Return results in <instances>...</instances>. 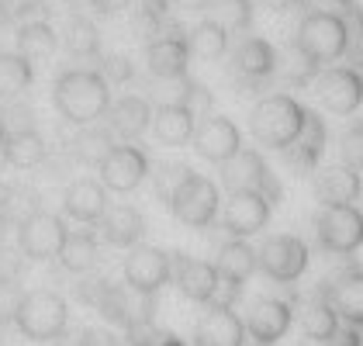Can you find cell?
I'll return each mask as SVG.
<instances>
[{
    "label": "cell",
    "instance_id": "cell-29",
    "mask_svg": "<svg viewBox=\"0 0 363 346\" xmlns=\"http://www.w3.org/2000/svg\"><path fill=\"white\" fill-rule=\"evenodd\" d=\"M218 274L222 277H232V281H239V284H246L252 274H256V250H252L246 239H232V242H225L222 250H218Z\"/></svg>",
    "mask_w": 363,
    "mask_h": 346
},
{
    "label": "cell",
    "instance_id": "cell-10",
    "mask_svg": "<svg viewBox=\"0 0 363 346\" xmlns=\"http://www.w3.org/2000/svg\"><path fill=\"white\" fill-rule=\"evenodd\" d=\"M101 184L108 187V191H118V194H128V191H135L142 180L149 177L152 170V163H149V156H145V149L139 145H114L111 152L101 160Z\"/></svg>",
    "mask_w": 363,
    "mask_h": 346
},
{
    "label": "cell",
    "instance_id": "cell-19",
    "mask_svg": "<svg viewBox=\"0 0 363 346\" xmlns=\"http://www.w3.org/2000/svg\"><path fill=\"white\" fill-rule=\"evenodd\" d=\"M169 281L177 284V291L184 298L208 305L211 294H215V284H218V267L208 263V260L187 257V253H173V274H169Z\"/></svg>",
    "mask_w": 363,
    "mask_h": 346
},
{
    "label": "cell",
    "instance_id": "cell-17",
    "mask_svg": "<svg viewBox=\"0 0 363 346\" xmlns=\"http://www.w3.org/2000/svg\"><path fill=\"white\" fill-rule=\"evenodd\" d=\"M277 73V49L267 42V38H246L235 52H232V77L242 90L259 86L267 77Z\"/></svg>",
    "mask_w": 363,
    "mask_h": 346
},
{
    "label": "cell",
    "instance_id": "cell-7",
    "mask_svg": "<svg viewBox=\"0 0 363 346\" xmlns=\"http://www.w3.org/2000/svg\"><path fill=\"white\" fill-rule=\"evenodd\" d=\"M315 232H318V242L325 253L350 257L363 246V211L357 204L322 208V215L315 218Z\"/></svg>",
    "mask_w": 363,
    "mask_h": 346
},
{
    "label": "cell",
    "instance_id": "cell-30",
    "mask_svg": "<svg viewBox=\"0 0 363 346\" xmlns=\"http://www.w3.org/2000/svg\"><path fill=\"white\" fill-rule=\"evenodd\" d=\"M35 80V66L21 52H0V97H21Z\"/></svg>",
    "mask_w": 363,
    "mask_h": 346
},
{
    "label": "cell",
    "instance_id": "cell-57",
    "mask_svg": "<svg viewBox=\"0 0 363 346\" xmlns=\"http://www.w3.org/2000/svg\"><path fill=\"white\" fill-rule=\"evenodd\" d=\"M69 4H77V0H69Z\"/></svg>",
    "mask_w": 363,
    "mask_h": 346
},
{
    "label": "cell",
    "instance_id": "cell-41",
    "mask_svg": "<svg viewBox=\"0 0 363 346\" xmlns=\"http://www.w3.org/2000/svg\"><path fill=\"white\" fill-rule=\"evenodd\" d=\"M11 18L18 21V25H35V21H49L52 18V7L45 4V0H21L14 11H11Z\"/></svg>",
    "mask_w": 363,
    "mask_h": 346
},
{
    "label": "cell",
    "instance_id": "cell-12",
    "mask_svg": "<svg viewBox=\"0 0 363 346\" xmlns=\"http://www.w3.org/2000/svg\"><path fill=\"white\" fill-rule=\"evenodd\" d=\"M318 101L333 115H353L363 104V73L353 66H333L318 73Z\"/></svg>",
    "mask_w": 363,
    "mask_h": 346
},
{
    "label": "cell",
    "instance_id": "cell-43",
    "mask_svg": "<svg viewBox=\"0 0 363 346\" xmlns=\"http://www.w3.org/2000/svg\"><path fill=\"white\" fill-rule=\"evenodd\" d=\"M18 277H21V257L14 250H0V288L18 284Z\"/></svg>",
    "mask_w": 363,
    "mask_h": 346
},
{
    "label": "cell",
    "instance_id": "cell-4",
    "mask_svg": "<svg viewBox=\"0 0 363 346\" xmlns=\"http://www.w3.org/2000/svg\"><path fill=\"white\" fill-rule=\"evenodd\" d=\"M315 62H335L339 56L350 52V28L342 21V14L333 11H311L298 25V38H294Z\"/></svg>",
    "mask_w": 363,
    "mask_h": 346
},
{
    "label": "cell",
    "instance_id": "cell-55",
    "mask_svg": "<svg viewBox=\"0 0 363 346\" xmlns=\"http://www.w3.org/2000/svg\"><path fill=\"white\" fill-rule=\"evenodd\" d=\"M357 59H360V66H363V38L357 42Z\"/></svg>",
    "mask_w": 363,
    "mask_h": 346
},
{
    "label": "cell",
    "instance_id": "cell-37",
    "mask_svg": "<svg viewBox=\"0 0 363 346\" xmlns=\"http://www.w3.org/2000/svg\"><path fill=\"white\" fill-rule=\"evenodd\" d=\"M191 167L187 163H173V160H163V163H156V170L149 173L152 177V191H156V198L167 204L173 194H177V187L191 177Z\"/></svg>",
    "mask_w": 363,
    "mask_h": 346
},
{
    "label": "cell",
    "instance_id": "cell-40",
    "mask_svg": "<svg viewBox=\"0 0 363 346\" xmlns=\"http://www.w3.org/2000/svg\"><path fill=\"white\" fill-rule=\"evenodd\" d=\"M97 73H101V77L108 80V86H111V84H128L135 69H132V59L128 56H104Z\"/></svg>",
    "mask_w": 363,
    "mask_h": 346
},
{
    "label": "cell",
    "instance_id": "cell-36",
    "mask_svg": "<svg viewBox=\"0 0 363 346\" xmlns=\"http://www.w3.org/2000/svg\"><path fill=\"white\" fill-rule=\"evenodd\" d=\"M169 0H142L139 4V14H135V31H139L142 38H163L169 28Z\"/></svg>",
    "mask_w": 363,
    "mask_h": 346
},
{
    "label": "cell",
    "instance_id": "cell-1",
    "mask_svg": "<svg viewBox=\"0 0 363 346\" xmlns=\"http://www.w3.org/2000/svg\"><path fill=\"white\" fill-rule=\"evenodd\" d=\"M52 101L69 125H94L97 118L108 115L111 90L97 69H66L52 84Z\"/></svg>",
    "mask_w": 363,
    "mask_h": 346
},
{
    "label": "cell",
    "instance_id": "cell-15",
    "mask_svg": "<svg viewBox=\"0 0 363 346\" xmlns=\"http://www.w3.org/2000/svg\"><path fill=\"white\" fill-rule=\"evenodd\" d=\"M270 201L256 191H242V194H228L225 201V211H222V229L235 239H250L256 232L267 229L270 222Z\"/></svg>",
    "mask_w": 363,
    "mask_h": 346
},
{
    "label": "cell",
    "instance_id": "cell-25",
    "mask_svg": "<svg viewBox=\"0 0 363 346\" xmlns=\"http://www.w3.org/2000/svg\"><path fill=\"white\" fill-rule=\"evenodd\" d=\"M194 346H246V325L232 308H211L197 322Z\"/></svg>",
    "mask_w": 363,
    "mask_h": 346
},
{
    "label": "cell",
    "instance_id": "cell-23",
    "mask_svg": "<svg viewBox=\"0 0 363 346\" xmlns=\"http://www.w3.org/2000/svg\"><path fill=\"white\" fill-rule=\"evenodd\" d=\"M62 211L73 222H84V225L101 222V215L108 211V187L97 184V180H90V177L73 180L66 187V194H62Z\"/></svg>",
    "mask_w": 363,
    "mask_h": 346
},
{
    "label": "cell",
    "instance_id": "cell-47",
    "mask_svg": "<svg viewBox=\"0 0 363 346\" xmlns=\"http://www.w3.org/2000/svg\"><path fill=\"white\" fill-rule=\"evenodd\" d=\"M342 21H346V28H350V38H363V7L357 4H346V11H342Z\"/></svg>",
    "mask_w": 363,
    "mask_h": 346
},
{
    "label": "cell",
    "instance_id": "cell-53",
    "mask_svg": "<svg viewBox=\"0 0 363 346\" xmlns=\"http://www.w3.org/2000/svg\"><path fill=\"white\" fill-rule=\"evenodd\" d=\"M4 167H7V152H4V139H0V173H4Z\"/></svg>",
    "mask_w": 363,
    "mask_h": 346
},
{
    "label": "cell",
    "instance_id": "cell-44",
    "mask_svg": "<svg viewBox=\"0 0 363 346\" xmlns=\"http://www.w3.org/2000/svg\"><path fill=\"white\" fill-rule=\"evenodd\" d=\"M225 11H228V31L232 28H250V21H252L250 0H225Z\"/></svg>",
    "mask_w": 363,
    "mask_h": 346
},
{
    "label": "cell",
    "instance_id": "cell-22",
    "mask_svg": "<svg viewBox=\"0 0 363 346\" xmlns=\"http://www.w3.org/2000/svg\"><path fill=\"white\" fill-rule=\"evenodd\" d=\"M363 194V177L353 170L350 163H335L315 177V198L322 208H335V204H353Z\"/></svg>",
    "mask_w": 363,
    "mask_h": 346
},
{
    "label": "cell",
    "instance_id": "cell-50",
    "mask_svg": "<svg viewBox=\"0 0 363 346\" xmlns=\"http://www.w3.org/2000/svg\"><path fill=\"white\" fill-rule=\"evenodd\" d=\"M169 4H177V7H184V11H201V7H208L211 0H169Z\"/></svg>",
    "mask_w": 363,
    "mask_h": 346
},
{
    "label": "cell",
    "instance_id": "cell-49",
    "mask_svg": "<svg viewBox=\"0 0 363 346\" xmlns=\"http://www.w3.org/2000/svg\"><path fill=\"white\" fill-rule=\"evenodd\" d=\"M263 7H270V11H291L298 0H259Z\"/></svg>",
    "mask_w": 363,
    "mask_h": 346
},
{
    "label": "cell",
    "instance_id": "cell-9",
    "mask_svg": "<svg viewBox=\"0 0 363 346\" xmlns=\"http://www.w3.org/2000/svg\"><path fill=\"white\" fill-rule=\"evenodd\" d=\"M28 118L14 121L7 111L0 115V139H4V152H7V167H18V170H31L49 156V145L42 139V132Z\"/></svg>",
    "mask_w": 363,
    "mask_h": 346
},
{
    "label": "cell",
    "instance_id": "cell-18",
    "mask_svg": "<svg viewBox=\"0 0 363 346\" xmlns=\"http://www.w3.org/2000/svg\"><path fill=\"white\" fill-rule=\"evenodd\" d=\"M325 139H329V132H325L322 115L311 111V108H305V125H301L298 139L287 145L280 156H284V163H287L294 173H311L318 167L322 152H325Z\"/></svg>",
    "mask_w": 363,
    "mask_h": 346
},
{
    "label": "cell",
    "instance_id": "cell-11",
    "mask_svg": "<svg viewBox=\"0 0 363 346\" xmlns=\"http://www.w3.org/2000/svg\"><path fill=\"white\" fill-rule=\"evenodd\" d=\"M173 274V257L160 246H135L132 257L125 260V284L135 294H156V291L169 284Z\"/></svg>",
    "mask_w": 363,
    "mask_h": 346
},
{
    "label": "cell",
    "instance_id": "cell-42",
    "mask_svg": "<svg viewBox=\"0 0 363 346\" xmlns=\"http://www.w3.org/2000/svg\"><path fill=\"white\" fill-rule=\"evenodd\" d=\"M342 156H346V163H350L353 170L363 173V121L346 132V139H342Z\"/></svg>",
    "mask_w": 363,
    "mask_h": 346
},
{
    "label": "cell",
    "instance_id": "cell-46",
    "mask_svg": "<svg viewBox=\"0 0 363 346\" xmlns=\"http://www.w3.org/2000/svg\"><path fill=\"white\" fill-rule=\"evenodd\" d=\"M77 346H118V340H114L108 329H101V325H86V329H80V336H77Z\"/></svg>",
    "mask_w": 363,
    "mask_h": 346
},
{
    "label": "cell",
    "instance_id": "cell-51",
    "mask_svg": "<svg viewBox=\"0 0 363 346\" xmlns=\"http://www.w3.org/2000/svg\"><path fill=\"white\" fill-rule=\"evenodd\" d=\"M7 21H11V4H7V0H0V31L7 28Z\"/></svg>",
    "mask_w": 363,
    "mask_h": 346
},
{
    "label": "cell",
    "instance_id": "cell-35",
    "mask_svg": "<svg viewBox=\"0 0 363 346\" xmlns=\"http://www.w3.org/2000/svg\"><path fill=\"white\" fill-rule=\"evenodd\" d=\"M339 322L342 318L335 316V308L325 301V298H318V301H311L305 308V316H301V329H305L308 340H315V343H329L333 340V333L339 329Z\"/></svg>",
    "mask_w": 363,
    "mask_h": 346
},
{
    "label": "cell",
    "instance_id": "cell-39",
    "mask_svg": "<svg viewBox=\"0 0 363 346\" xmlns=\"http://www.w3.org/2000/svg\"><path fill=\"white\" fill-rule=\"evenodd\" d=\"M177 104H184L194 118H208L215 111V94H211L204 84L184 77V80H180V97H177Z\"/></svg>",
    "mask_w": 363,
    "mask_h": 346
},
{
    "label": "cell",
    "instance_id": "cell-28",
    "mask_svg": "<svg viewBox=\"0 0 363 346\" xmlns=\"http://www.w3.org/2000/svg\"><path fill=\"white\" fill-rule=\"evenodd\" d=\"M97 235L90 229H66V239L59 246V263L69 270V274H86L94 263H97Z\"/></svg>",
    "mask_w": 363,
    "mask_h": 346
},
{
    "label": "cell",
    "instance_id": "cell-5",
    "mask_svg": "<svg viewBox=\"0 0 363 346\" xmlns=\"http://www.w3.org/2000/svg\"><path fill=\"white\" fill-rule=\"evenodd\" d=\"M222 187L228 194H242V191H256V194H263L270 208L274 204L284 201V187H280V180L270 173L267 167V160L256 152V149H239L228 163H222Z\"/></svg>",
    "mask_w": 363,
    "mask_h": 346
},
{
    "label": "cell",
    "instance_id": "cell-32",
    "mask_svg": "<svg viewBox=\"0 0 363 346\" xmlns=\"http://www.w3.org/2000/svg\"><path fill=\"white\" fill-rule=\"evenodd\" d=\"M277 69L291 86H308L311 80H318L322 62H315L298 42H291V45H284V52L277 56Z\"/></svg>",
    "mask_w": 363,
    "mask_h": 346
},
{
    "label": "cell",
    "instance_id": "cell-14",
    "mask_svg": "<svg viewBox=\"0 0 363 346\" xmlns=\"http://www.w3.org/2000/svg\"><path fill=\"white\" fill-rule=\"evenodd\" d=\"M62 239H66V222L49 211H38L18 225V246H21V257L28 260H56Z\"/></svg>",
    "mask_w": 363,
    "mask_h": 346
},
{
    "label": "cell",
    "instance_id": "cell-54",
    "mask_svg": "<svg viewBox=\"0 0 363 346\" xmlns=\"http://www.w3.org/2000/svg\"><path fill=\"white\" fill-rule=\"evenodd\" d=\"M160 346H184V343H180L177 336H167V340H163V343H160Z\"/></svg>",
    "mask_w": 363,
    "mask_h": 346
},
{
    "label": "cell",
    "instance_id": "cell-20",
    "mask_svg": "<svg viewBox=\"0 0 363 346\" xmlns=\"http://www.w3.org/2000/svg\"><path fill=\"white\" fill-rule=\"evenodd\" d=\"M152 128V104L145 97L125 94L108 108V132L121 143H135L139 135H145Z\"/></svg>",
    "mask_w": 363,
    "mask_h": 346
},
{
    "label": "cell",
    "instance_id": "cell-26",
    "mask_svg": "<svg viewBox=\"0 0 363 346\" xmlns=\"http://www.w3.org/2000/svg\"><path fill=\"white\" fill-rule=\"evenodd\" d=\"M325 301L335 308V316L350 325H363V270H342L325 288Z\"/></svg>",
    "mask_w": 363,
    "mask_h": 346
},
{
    "label": "cell",
    "instance_id": "cell-45",
    "mask_svg": "<svg viewBox=\"0 0 363 346\" xmlns=\"http://www.w3.org/2000/svg\"><path fill=\"white\" fill-rule=\"evenodd\" d=\"M325 346H363V325L339 322V329L333 333V340H329Z\"/></svg>",
    "mask_w": 363,
    "mask_h": 346
},
{
    "label": "cell",
    "instance_id": "cell-27",
    "mask_svg": "<svg viewBox=\"0 0 363 346\" xmlns=\"http://www.w3.org/2000/svg\"><path fill=\"white\" fill-rule=\"evenodd\" d=\"M194 128H197V118L184 108V104H163V108H156L152 111V132H156V139L163 145H187L194 139Z\"/></svg>",
    "mask_w": 363,
    "mask_h": 346
},
{
    "label": "cell",
    "instance_id": "cell-52",
    "mask_svg": "<svg viewBox=\"0 0 363 346\" xmlns=\"http://www.w3.org/2000/svg\"><path fill=\"white\" fill-rule=\"evenodd\" d=\"M7 229H11V225H7L4 215H0V250H4V242H7Z\"/></svg>",
    "mask_w": 363,
    "mask_h": 346
},
{
    "label": "cell",
    "instance_id": "cell-8",
    "mask_svg": "<svg viewBox=\"0 0 363 346\" xmlns=\"http://www.w3.org/2000/svg\"><path fill=\"white\" fill-rule=\"evenodd\" d=\"M256 270H263L270 281L291 284L308 270V246L298 235H270L256 250Z\"/></svg>",
    "mask_w": 363,
    "mask_h": 346
},
{
    "label": "cell",
    "instance_id": "cell-33",
    "mask_svg": "<svg viewBox=\"0 0 363 346\" xmlns=\"http://www.w3.org/2000/svg\"><path fill=\"white\" fill-rule=\"evenodd\" d=\"M62 45H66L69 56L90 59L101 52V31H97V25H94L90 18L73 14V18L66 21V28H62Z\"/></svg>",
    "mask_w": 363,
    "mask_h": 346
},
{
    "label": "cell",
    "instance_id": "cell-16",
    "mask_svg": "<svg viewBox=\"0 0 363 346\" xmlns=\"http://www.w3.org/2000/svg\"><path fill=\"white\" fill-rule=\"evenodd\" d=\"M294 322V312L287 301H277V298H256L252 308L246 312L242 325H246V336H250L256 346H274L277 340L287 336Z\"/></svg>",
    "mask_w": 363,
    "mask_h": 346
},
{
    "label": "cell",
    "instance_id": "cell-21",
    "mask_svg": "<svg viewBox=\"0 0 363 346\" xmlns=\"http://www.w3.org/2000/svg\"><path fill=\"white\" fill-rule=\"evenodd\" d=\"M145 66H149V73L160 77V80H184V77H187V66H191L187 38H180V35L152 38V42L145 45Z\"/></svg>",
    "mask_w": 363,
    "mask_h": 346
},
{
    "label": "cell",
    "instance_id": "cell-38",
    "mask_svg": "<svg viewBox=\"0 0 363 346\" xmlns=\"http://www.w3.org/2000/svg\"><path fill=\"white\" fill-rule=\"evenodd\" d=\"M111 149H114V135L111 132H104V128H90V132H84V135H77V139H73V152H77V160L94 163V167H101V160H104Z\"/></svg>",
    "mask_w": 363,
    "mask_h": 346
},
{
    "label": "cell",
    "instance_id": "cell-34",
    "mask_svg": "<svg viewBox=\"0 0 363 346\" xmlns=\"http://www.w3.org/2000/svg\"><path fill=\"white\" fill-rule=\"evenodd\" d=\"M18 52L25 59H45L56 52L59 45V35L52 31V25L49 21H35V25H21L18 28Z\"/></svg>",
    "mask_w": 363,
    "mask_h": 346
},
{
    "label": "cell",
    "instance_id": "cell-13",
    "mask_svg": "<svg viewBox=\"0 0 363 346\" xmlns=\"http://www.w3.org/2000/svg\"><path fill=\"white\" fill-rule=\"evenodd\" d=\"M194 152L208 163H228L239 149H242V132L235 128L232 118H218V115H208L201 125L194 128Z\"/></svg>",
    "mask_w": 363,
    "mask_h": 346
},
{
    "label": "cell",
    "instance_id": "cell-56",
    "mask_svg": "<svg viewBox=\"0 0 363 346\" xmlns=\"http://www.w3.org/2000/svg\"><path fill=\"white\" fill-rule=\"evenodd\" d=\"M333 4H339V7H346V4H357V0H333Z\"/></svg>",
    "mask_w": 363,
    "mask_h": 346
},
{
    "label": "cell",
    "instance_id": "cell-6",
    "mask_svg": "<svg viewBox=\"0 0 363 346\" xmlns=\"http://www.w3.org/2000/svg\"><path fill=\"white\" fill-rule=\"evenodd\" d=\"M167 208L180 225H187V229H208L211 218L218 215V187H215V180H208L201 173H191L177 187V194L167 201Z\"/></svg>",
    "mask_w": 363,
    "mask_h": 346
},
{
    "label": "cell",
    "instance_id": "cell-2",
    "mask_svg": "<svg viewBox=\"0 0 363 346\" xmlns=\"http://www.w3.org/2000/svg\"><path fill=\"white\" fill-rule=\"evenodd\" d=\"M14 325L18 333L31 340V343H52L66 333V322H69V305L66 298L56 294L49 288H38V291H28L14 301Z\"/></svg>",
    "mask_w": 363,
    "mask_h": 346
},
{
    "label": "cell",
    "instance_id": "cell-3",
    "mask_svg": "<svg viewBox=\"0 0 363 346\" xmlns=\"http://www.w3.org/2000/svg\"><path fill=\"white\" fill-rule=\"evenodd\" d=\"M305 125V104L294 101L291 94H270L263 97L250 115V132L252 139L274 152H284L287 145L298 139Z\"/></svg>",
    "mask_w": 363,
    "mask_h": 346
},
{
    "label": "cell",
    "instance_id": "cell-31",
    "mask_svg": "<svg viewBox=\"0 0 363 346\" xmlns=\"http://www.w3.org/2000/svg\"><path fill=\"white\" fill-rule=\"evenodd\" d=\"M187 49H191V56L197 59H222L228 52V28H225L222 21H201L191 28L187 35Z\"/></svg>",
    "mask_w": 363,
    "mask_h": 346
},
{
    "label": "cell",
    "instance_id": "cell-24",
    "mask_svg": "<svg viewBox=\"0 0 363 346\" xmlns=\"http://www.w3.org/2000/svg\"><path fill=\"white\" fill-rule=\"evenodd\" d=\"M101 235L118 250L139 246V239L145 235V215L132 204H108V211L101 215Z\"/></svg>",
    "mask_w": 363,
    "mask_h": 346
},
{
    "label": "cell",
    "instance_id": "cell-48",
    "mask_svg": "<svg viewBox=\"0 0 363 346\" xmlns=\"http://www.w3.org/2000/svg\"><path fill=\"white\" fill-rule=\"evenodd\" d=\"M90 4H94L97 14H118V11H125L132 0H90Z\"/></svg>",
    "mask_w": 363,
    "mask_h": 346
}]
</instances>
